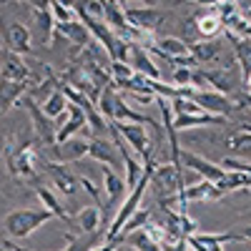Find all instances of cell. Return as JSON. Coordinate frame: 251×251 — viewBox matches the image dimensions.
Masks as SVG:
<instances>
[{
  "mask_svg": "<svg viewBox=\"0 0 251 251\" xmlns=\"http://www.w3.org/2000/svg\"><path fill=\"white\" fill-rule=\"evenodd\" d=\"M40 143L38 136H25L18 133L15 141H8L5 146V166L13 178L20 181H40V174H43V153H40Z\"/></svg>",
  "mask_w": 251,
  "mask_h": 251,
  "instance_id": "6da1fadb",
  "label": "cell"
},
{
  "mask_svg": "<svg viewBox=\"0 0 251 251\" xmlns=\"http://www.w3.org/2000/svg\"><path fill=\"white\" fill-rule=\"evenodd\" d=\"M96 106H98L100 116L106 121H113V123H143V126H149V128H161L156 121L146 118V113H138L131 103L116 91V86L103 88Z\"/></svg>",
  "mask_w": 251,
  "mask_h": 251,
  "instance_id": "7a4b0ae2",
  "label": "cell"
},
{
  "mask_svg": "<svg viewBox=\"0 0 251 251\" xmlns=\"http://www.w3.org/2000/svg\"><path fill=\"white\" fill-rule=\"evenodd\" d=\"M50 219H55L48 208H15L3 219L5 234L10 239H28L40 226H46Z\"/></svg>",
  "mask_w": 251,
  "mask_h": 251,
  "instance_id": "3957f363",
  "label": "cell"
},
{
  "mask_svg": "<svg viewBox=\"0 0 251 251\" xmlns=\"http://www.w3.org/2000/svg\"><path fill=\"white\" fill-rule=\"evenodd\" d=\"M113 123V121H108ZM116 131L121 133V138L128 143V149L143 161V163H151L153 153H156V143L151 141L149 131H146L143 123H113Z\"/></svg>",
  "mask_w": 251,
  "mask_h": 251,
  "instance_id": "277c9868",
  "label": "cell"
},
{
  "mask_svg": "<svg viewBox=\"0 0 251 251\" xmlns=\"http://www.w3.org/2000/svg\"><path fill=\"white\" fill-rule=\"evenodd\" d=\"M186 98H191L194 103H199V106L206 111V113H211V116H221V118H228L231 113H236L241 106L231 98V96H224L219 91H196V88H188V96Z\"/></svg>",
  "mask_w": 251,
  "mask_h": 251,
  "instance_id": "5b68a950",
  "label": "cell"
},
{
  "mask_svg": "<svg viewBox=\"0 0 251 251\" xmlns=\"http://www.w3.org/2000/svg\"><path fill=\"white\" fill-rule=\"evenodd\" d=\"M18 106H23L25 111H28V116H30V123H33V131H35V136H38V141L46 146H53L55 143V126L50 123V118L43 113V108H40V103L30 96V93H25L23 98L18 100Z\"/></svg>",
  "mask_w": 251,
  "mask_h": 251,
  "instance_id": "8992f818",
  "label": "cell"
},
{
  "mask_svg": "<svg viewBox=\"0 0 251 251\" xmlns=\"http://www.w3.org/2000/svg\"><path fill=\"white\" fill-rule=\"evenodd\" d=\"M239 66V63H236ZM236 66H228V68H203V80H206V86H211V91H219L224 96H236L239 88H244L241 83L244 78L239 75Z\"/></svg>",
  "mask_w": 251,
  "mask_h": 251,
  "instance_id": "52a82bcc",
  "label": "cell"
},
{
  "mask_svg": "<svg viewBox=\"0 0 251 251\" xmlns=\"http://www.w3.org/2000/svg\"><path fill=\"white\" fill-rule=\"evenodd\" d=\"M43 176H48L50 186H55V191L63 194V196H68V199L75 196L78 188H80L78 176L68 169V166H63L58 161H46L43 163Z\"/></svg>",
  "mask_w": 251,
  "mask_h": 251,
  "instance_id": "ba28073f",
  "label": "cell"
},
{
  "mask_svg": "<svg viewBox=\"0 0 251 251\" xmlns=\"http://www.w3.org/2000/svg\"><path fill=\"white\" fill-rule=\"evenodd\" d=\"M88 141L91 138H80V136H71L66 141H58L53 146H48V153L53 161L58 163H78L80 158L88 156Z\"/></svg>",
  "mask_w": 251,
  "mask_h": 251,
  "instance_id": "9c48e42d",
  "label": "cell"
},
{
  "mask_svg": "<svg viewBox=\"0 0 251 251\" xmlns=\"http://www.w3.org/2000/svg\"><path fill=\"white\" fill-rule=\"evenodd\" d=\"M126 20L136 28L141 30L143 35H151L161 23H163V18L166 13L161 8H153V5H138V8H126Z\"/></svg>",
  "mask_w": 251,
  "mask_h": 251,
  "instance_id": "30bf717a",
  "label": "cell"
},
{
  "mask_svg": "<svg viewBox=\"0 0 251 251\" xmlns=\"http://www.w3.org/2000/svg\"><path fill=\"white\" fill-rule=\"evenodd\" d=\"M181 166H186V169H191L201 178L214 181V183H219L226 176V169L221 163H214V161H208V158L199 156L196 151H188V149H181Z\"/></svg>",
  "mask_w": 251,
  "mask_h": 251,
  "instance_id": "8fae6325",
  "label": "cell"
},
{
  "mask_svg": "<svg viewBox=\"0 0 251 251\" xmlns=\"http://www.w3.org/2000/svg\"><path fill=\"white\" fill-rule=\"evenodd\" d=\"M60 40H68L75 48H86L91 43V33L83 25V20H71V23H55L53 35H50V46L60 43Z\"/></svg>",
  "mask_w": 251,
  "mask_h": 251,
  "instance_id": "7c38bea8",
  "label": "cell"
},
{
  "mask_svg": "<svg viewBox=\"0 0 251 251\" xmlns=\"http://www.w3.org/2000/svg\"><path fill=\"white\" fill-rule=\"evenodd\" d=\"M0 78H5V80H33L30 78V68H28V63L23 60V55L5 48V50H0Z\"/></svg>",
  "mask_w": 251,
  "mask_h": 251,
  "instance_id": "4fadbf2b",
  "label": "cell"
},
{
  "mask_svg": "<svg viewBox=\"0 0 251 251\" xmlns=\"http://www.w3.org/2000/svg\"><path fill=\"white\" fill-rule=\"evenodd\" d=\"M188 249L191 251H224V244H236V241H244L241 234H231V231H226V234H194V236H188Z\"/></svg>",
  "mask_w": 251,
  "mask_h": 251,
  "instance_id": "5bb4252c",
  "label": "cell"
},
{
  "mask_svg": "<svg viewBox=\"0 0 251 251\" xmlns=\"http://www.w3.org/2000/svg\"><path fill=\"white\" fill-rule=\"evenodd\" d=\"M103 191H106V199H108V206L106 208H116L123 203V199L128 196V188H126V178L111 169V166H103Z\"/></svg>",
  "mask_w": 251,
  "mask_h": 251,
  "instance_id": "9a60e30c",
  "label": "cell"
},
{
  "mask_svg": "<svg viewBox=\"0 0 251 251\" xmlns=\"http://www.w3.org/2000/svg\"><path fill=\"white\" fill-rule=\"evenodd\" d=\"M88 158L98 161V163H106L111 169H123V161H121V153H118V146L113 141H106V138H91L88 141Z\"/></svg>",
  "mask_w": 251,
  "mask_h": 251,
  "instance_id": "2e32d148",
  "label": "cell"
},
{
  "mask_svg": "<svg viewBox=\"0 0 251 251\" xmlns=\"http://www.w3.org/2000/svg\"><path fill=\"white\" fill-rule=\"evenodd\" d=\"M128 66H131L138 75H143V78H151V80H161V78H163L161 71H158V66L153 63V58H151V53L146 50L141 43H131Z\"/></svg>",
  "mask_w": 251,
  "mask_h": 251,
  "instance_id": "e0dca14e",
  "label": "cell"
},
{
  "mask_svg": "<svg viewBox=\"0 0 251 251\" xmlns=\"http://www.w3.org/2000/svg\"><path fill=\"white\" fill-rule=\"evenodd\" d=\"M191 46V55L196 58L199 66H219L224 60V43L219 38H208V40H196Z\"/></svg>",
  "mask_w": 251,
  "mask_h": 251,
  "instance_id": "ac0fdd59",
  "label": "cell"
},
{
  "mask_svg": "<svg viewBox=\"0 0 251 251\" xmlns=\"http://www.w3.org/2000/svg\"><path fill=\"white\" fill-rule=\"evenodd\" d=\"M66 113H68V121L63 123V126H58L55 143H58V141H66V138H71V136H78V133H88V128H86L88 118H86V111H83L80 106H75V103L68 100Z\"/></svg>",
  "mask_w": 251,
  "mask_h": 251,
  "instance_id": "d6986e66",
  "label": "cell"
},
{
  "mask_svg": "<svg viewBox=\"0 0 251 251\" xmlns=\"http://www.w3.org/2000/svg\"><path fill=\"white\" fill-rule=\"evenodd\" d=\"M191 20H194V28H196L199 40L219 38V35H221V30H224V20L216 15V10H214V8H203V10H199Z\"/></svg>",
  "mask_w": 251,
  "mask_h": 251,
  "instance_id": "ffe728a7",
  "label": "cell"
},
{
  "mask_svg": "<svg viewBox=\"0 0 251 251\" xmlns=\"http://www.w3.org/2000/svg\"><path fill=\"white\" fill-rule=\"evenodd\" d=\"M224 196V191L214 183V181H206V178H201V181H196V183H191V186H186L183 191H181V201L183 203H194V201H219Z\"/></svg>",
  "mask_w": 251,
  "mask_h": 251,
  "instance_id": "44dd1931",
  "label": "cell"
},
{
  "mask_svg": "<svg viewBox=\"0 0 251 251\" xmlns=\"http://www.w3.org/2000/svg\"><path fill=\"white\" fill-rule=\"evenodd\" d=\"M28 80H5L0 78V116L18 106V100L28 93Z\"/></svg>",
  "mask_w": 251,
  "mask_h": 251,
  "instance_id": "7402d4cb",
  "label": "cell"
},
{
  "mask_svg": "<svg viewBox=\"0 0 251 251\" xmlns=\"http://www.w3.org/2000/svg\"><path fill=\"white\" fill-rule=\"evenodd\" d=\"M3 38H5V43H8L10 50H15L20 55L30 53V30H28V25L18 23V20H10L8 28L3 30Z\"/></svg>",
  "mask_w": 251,
  "mask_h": 251,
  "instance_id": "603a6c76",
  "label": "cell"
},
{
  "mask_svg": "<svg viewBox=\"0 0 251 251\" xmlns=\"http://www.w3.org/2000/svg\"><path fill=\"white\" fill-rule=\"evenodd\" d=\"M35 196H38V201H40V206L43 208H48V211L55 216V219H60V221H66V224H73V219H71V214L66 211V208L60 206V201H58V196L50 191V188L43 183V181H38L35 186Z\"/></svg>",
  "mask_w": 251,
  "mask_h": 251,
  "instance_id": "cb8c5ba5",
  "label": "cell"
},
{
  "mask_svg": "<svg viewBox=\"0 0 251 251\" xmlns=\"http://www.w3.org/2000/svg\"><path fill=\"white\" fill-rule=\"evenodd\" d=\"M73 226L80 234H98L103 226V211L98 206H83L73 219Z\"/></svg>",
  "mask_w": 251,
  "mask_h": 251,
  "instance_id": "d4e9b609",
  "label": "cell"
},
{
  "mask_svg": "<svg viewBox=\"0 0 251 251\" xmlns=\"http://www.w3.org/2000/svg\"><path fill=\"white\" fill-rule=\"evenodd\" d=\"M226 38L234 43V55H236V63L241 66V78L246 80L251 75V38H239L228 30H226Z\"/></svg>",
  "mask_w": 251,
  "mask_h": 251,
  "instance_id": "484cf974",
  "label": "cell"
},
{
  "mask_svg": "<svg viewBox=\"0 0 251 251\" xmlns=\"http://www.w3.org/2000/svg\"><path fill=\"white\" fill-rule=\"evenodd\" d=\"M226 149L231 151L236 158H251V131H239L226 136Z\"/></svg>",
  "mask_w": 251,
  "mask_h": 251,
  "instance_id": "4316f807",
  "label": "cell"
},
{
  "mask_svg": "<svg viewBox=\"0 0 251 251\" xmlns=\"http://www.w3.org/2000/svg\"><path fill=\"white\" fill-rule=\"evenodd\" d=\"M40 108H43V113H46L48 118H58V116L66 113L68 98H66V93H63L60 88H53V91L46 96V100L40 103Z\"/></svg>",
  "mask_w": 251,
  "mask_h": 251,
  "instance_id": "83f0119b",
  "label": "cell"
},
{
  "mask_svg": "<svg viewBox=\"0 0 251 251\" xmlns=\"http://www.w3.org/2000/svg\"><path fill=\"white\" fill-rule=\"evenodd\" d=\"M224 194H231V191H241V188H251V174L244 171H226V176L216 183Z\"/></svg>",
  "mask_w": 251,
  "mask_h": 251,
  "instance_id": "f1b7e54d",
  "label": "cell"
},
{
  "mask_svg": "<svg viewBox=\"0 0 251 251\" xmlns=\"http://www.w3.org/2000/svg\"><path fill=\"white\" fill-rule=\"evenodd\" d=\"M100 239H103L100 231H98V234H80V236L68 234V246H66V251H91Z\"/></svg>",
  "mask_w": 251,
  "mask_h": 251,
  "instance_id": "f546056e",
  "label": "cell"
},
{
  "mask_svg": "<svg viewBox=\"0 0 251 251\" xmlns=\"http://www.w3.org/2000/svg\"><path fill=\"white\" fill-rule=\"evenodd\" d=\"M136 75V71L128 66V63H123V60H111V78H113V86L121 88L126 86L131 78Z\"/></svg>",
  "mask_w": 251,
  "mask_h": 251,
  "instance_id": "4dcf8cb0",
  "label": "cell"
},
{
  "mask_svg": "<svg viewBox=\"0 0 251 251\" xmlns=\"http://www.w3.org/2000/svg\"><path fill=\"white\" fill-rule=\"evenodd\" d=\"M50 15L55 23H71V20H75V10L68 5H60L58 0H50Z\"/></svg>",
  "mask_w": 251,
  "mask_h": 251,
  "instance_id": "1f68e13d",
  "label": "cell"
},
{
  "mask_svg": "<svg viewBox=\"0 0 251 251\" xmlns=\"http://www.w3.org/2000/svg\"><path fill=\"white\" fill-rule=\"evenodd\" d=\"M191 73H194V68L176 66V68H174V86H178V88H191Z\"/></svg>",
  "mask_w": 251,
  "mask_h": 251,
  "instance_id": "d6a6232c",
  "label": "cell"
},
{
  "mask_svg": "<svg viewBox=\"0 0 251 251\" xmlns=\"http://www.w3.org/2000/svg\"><path fill=\"white\" fill-rule=\"evenodd\" d=\"M78 183H80V188H83V191H86L91 199H93V203L100 208V188L91 181V178H86V176H78ZM100 211H103V208H100Z\"/></svg>",
  "mask_w": 251,
  "mask_h": 251,
  "instance_id": "836d02e7",
  "label": "cell"
},
{
  "mask_svg": "<svg viewBox=\"0 0 251 251\" xmlns=\"http://www.w3.org/2000/svg\"><path fill=\"white\" fill-rule=\"evenodd\" d=\"M186 3V0H176V5ZM188 3H196V5H203V8H214L219 3H226V0H188Z\"/></svg>",
  "mask_w": 251,
  "mask_h": 251,
  "instance_id": "e575fe53",
  "label": "cell"
},
{
  "mask_svg": "<svg viewBox=\"0 0 251 251\" xmlns=\"http://www.w3.org/2000/svg\"><path fill=\"white\" fill-rule=\"evenodd\" d=\"M25 5H33L35 10H48L50 8V0H23Z\"/></svg>",
  "mask_w": 251,
  "mask_h": 251,
  "instance_id": "d590c367",
  "label": "cell"
},
{
  "mask_svg": "<svg viewBox=\"0 0 251 251\" xmlns=\"http://www.w3.org/2000/svg\"><path fill=\"white\" fill-rule=\"evenodd\" d=\"M234 100L239 103V106H246V108L251 111V93H246V91H244V93H236Z\"/></svg>",
  "mask_w": 251,
  "mask_h": 251,
  "instance_id": "8d00e7d4",
  "label": "cell"
},
{
  "mask_svg": "<svg viewBox=\"0 0 251 251\" xmlns=\"http://www.w3.org/2000/svg\"><path fill=\"white\" fill-rule=\"evenodd\" d=\"M118 246H121V244H116V241H103V244L93 246L91 251H118Z\"/></svg>",
  "mask_w": 251,
  "mask_h": 251,
  "instance_id": "74e56055",
  "label": "cell"
},
{
  "mask_svg": "<svg viewBox=\"0 0 251 251\" xmlns=\"http://www.w3.org/2000/svg\"><path fill=\"white\" fill-rule=\"evenodd\" d=\"M60 5H68V8H73L75 10V5H78V0H58Z\"/></svg>",
  "mask_w": 251,
  "mask_h": 251,
  "instance_id": "f35d334b",
  "label": "cell"
},
{
  "mask_svg": "<svg viewBox=\"0 0 251 251\" xmlns=\"http://www.w3.org/2000/svg\"><path fill=\"white\" fill-rule=\"evenodd\" d=\"M123 3H126V5H128V3H146V5H153L156 0H123Z\"/></svg>",
  "mask_w": 251,
  "mask_h": 251,
  "instance_id": "ab89813d",
  "label": "cell"
},
{
  "mask_svg": "<svg viewBox=\"0 0 251 251\" xmlns=\"http://www.w3.org/2000/svg\"><path fill=\"white\" fill-rule=\"evenodd\" d=\"M241 18L246 20V23H251V8H244V10H241Z\"/></svg>",
  "mask_w": 251,
  "mask_h": 251,
  "instance_id": "60d3db41",
  "label": "cell"
},
{
  "mask_svg": "<svg viewBox=\"0 0 251 251\" xmlns=\"http://www.w3.org/2000/svg\"><path fill=\"white\" fill-rule=\"evenodd\" d=\"M241 236H244V241H251V226H246V228H244Z\"/></svg>",
  "mask_w": 251,
  "mask_h": 251,
  "instance_id": "b9f144b4",
  "label": "cell"
},
{
  "mask_svg": "<svg viewBox=\"0 0 251 251\" xmlns=\"http://www.w3.org/2000/svg\"><path fill=\"white\" fill-rule=\"evenodd\" d=\"M118 251H138V249H136V246H131V244H121V246H118Z\"/></svg>",
  "mask_w": 251,
  "mask_h": 251,
  "instance_id": "7bdbcfd3",
  "label": "cell"
},
{
  "mask_svg": "<svg viewBox=\"0 0 251 251\" xmlns=\"http://www.w3.org/2000/svg\"><path fill=\"white\" fill-rule=\"evenodd\" d=\"M244 91H246V93H251V75L244 80Z\"/></svg>",
  "mask_w": 251,
  "mask_h": 251,
  "instance_id": "ee69618b",
  "label": "cell"
},
{
  "mask_svg": "<svg viewBox=\"0 0 251 251\" xmlns=\"http://www.w3.org/2000/svg\"><path fill=\"white\" fill-rule=\"evenodd\" d=\"M103 3H113V5H123V0H103Z\"/></svg>",
  "mask_w": 251,
  "mask_h": 251,
  "instance_id": "f6af8a7d",
  "label": "cell"
},
{
  "mask_svg": "<svg viewBox=\"0 0 251 251\" xmlns=\"http://www.w3.org/2000/svg\"><path fill=\"white\" fill-rule=\"evenodd\" d=\"M5 3H8V0H0V5H5Z\"/></svg>",
  "mask_w": 251,
  "mask_h": 251,
  "instance_id": "bcb514c9",
  "label": "cell"
},
{
  "mask_svg": "<svg viewBox=\"0 0 251 251\" xmlns=\"http://www.w3.org/2000/svg\"><path fill=\"white\" fill-rule=\"evenodd\" d=\"M0 249H3V246H0ZM3 251H10V249H3Z\"/></svg>",
  "mask_w": 251,
  "mask_h": 251,
  "instance_id": "7dc6e473",
  "label": "cell"
},
{
  "mask_svg": "<svg viewBox=\"0 0 251 251\" xmlns=\"http://www.w3.org/2000/svg\"><path fill=\"white\" fill-rule=\"evenodd\" d=\"M188 251H191V249H188Z\"/></svg>",
  "mask_w": 251,
  "mask_h": 251,
  "instance_id": "c3c4849f",
  "label": "cell"
},
{
  "mask_svg": "<svg viewBox=\"0 0 251 251\" xmlns=\"http://www.w3.org/2000/svg\"><path fill=\"white\" fill-rule=\"evenodd\" d=\"M0 251H3V249H0Z\"/></svg>",
  "mask_w": 251,
  "mask_h": 251,
  "instance_id": "681fc988",
  "label": "cell"
}]
</instances>
